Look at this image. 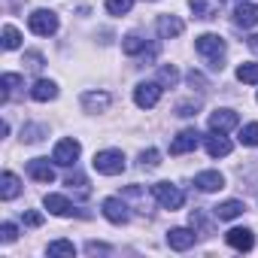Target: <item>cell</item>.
<instances>
[{
  "label": "cell",
  "mask_w": 258,
  "mask_h": 258,
  "mask_svg": "<svg viewBox=\"0 0 258 258\" xmlns=\"http://www.w3.org/2000/svg\"><path fill=\"white\" fill-rule=\"evenodd\" d=\"M191 228H198V231H201V237H207V234H210V222L204 219V213H201V210H195V213H191Z\"/></svg>",
  "instance_id": "33"
},
{
  "label": "cell",
  "mask_w": 258,
  "mask_h": 258,
  "mask_svg": "<svg viewBox=\"0 0 258 258\" xmlns=\"http://www.w3.org/2000/svg\"><path fill=\"white\" fill-rule=\"evenodd\" d=\"M25 64H28V70L37 73V70H43V55H40V52H28V55H25Z\"/></svg>",
  "instance_id": "35"
},
{
  "label": "cell",
  "mask_w": 258,
  "mask_h": 258,
  "mask_svg": "<svg viewBox=\"0 0 258 258\" xmlns=\"http://www.w3.org/2000/svg\"><path fill=\"white\" fill-rule=\"evenodd\" d=\"M161 82H140L137 88H134V103L140 106V109H152L158 100H161Z\"/></svg>",
  "instance_id": "5"
},
{
  "label": "cell",
  "mask_w": 258,
  "mask_h": 258,
  "mask_svg": "<svg viewBox=\"0 0 258 258\" xmlns=\"http://www.w3.org/2000/svg\"><path fill=\"white\" fill-rule=\"evenodd\" d=\"M134 7V0H106V13L109 16H127Z\"/></svg>",
  "instance_id": "27"
},
{
  "label": "cell",
  "mask_w": 258,
  "mask_h": 258,
  "mask_svg": "<svg viewBox=\"0 0 258 258\" xmlns=\"http://www.w3.org/2000/svg\"><path fill=\"white\" fill-rule=\"evenodd\" d=\"M31 97H34V100H40V103L55 100V97H58V85H55L52 79H37V82H34V88H31Z\"/></svg>",
  "instance_id": "19"
},
{
  "label": "cell",
  "mask_w": 258,
  "mask_h": 258,
  "mask_svg": "<svg viewBox=\"0 0 258 258\" xmlns=\"http://www.w3.org/2000/svg\"><path fill=\"white\" fill-rule=\"evenodd\" d=\"M0 85H4V94H0V100H4V103H10V100L19 94V88H22V76H19V73H4Z\"/></svg>",
  "instance_id": "23"
},
{
  "label": "cell",
  "mask_w": 258,
  "mask_h": 258,
  "mask_svg": "<svg viewBox=\"0 0 258 258\" xmlns=\"http://www.w3.org/2000/svg\"><path fill=\"white\" fill-rule=\"evenodd\" d=\"M240 143L243 146H258V121H249L240 127Z\"/></svg>",
  "instance_id": "26"
},
{
  "label": "cell",
  "mask_w": 258,
  "mask_h": 258,
  "mask_svg": "<svg viewBox=\"0 0 258 258\" xmlns=\"http://www.w3.org/2000/svg\"><path fill=\"white\" fill-rule=\"evenodd\" d=\"M109 103H112V97L106 91H85L82 94V106L88 112H103V109H109Z\"/></svg>",
  "instance_id": "18"
},
{
  "label": "cell",
  "mask_w": 258,
  "mask_h": 258,
  "mask_svg": "<svg viewBox=\"0 0 258 258\" xmlns=\"http://www.w3.org/2000/svg\"><path fill=\"white\" fill-rule=\"evenodd\" d=\"M195 49H198V55L207 61L210 70H222V67H225V40H222L219 34H204V37H198V40H195Z\"/></svg>",
  "instance_id": "1"
},
{
  "label": "cell",
  "mask_w": 258,
  "mask_h": 258,
  "mask_svg": "<svg viewBox=\"0 0 258 258\" xmlns=\"http://www.w3.org/2000/svg\"><path fill=\"white\" fill-rule=\"evenodd\" d=\"M188 7L195 13V19H216L219 10H222V0H188Z\"/></svg>",
  "instance_id": "17"
},
{
  "label": "cell",
  "mask_w": 258,
  "mask_h": 258,
  "mask_svg": "<svg viewBox=\"0 0 258 258\" xmlns=\"http://www.w3.org/2000/svg\"><path fill=\"white\" fill-rule=\"evenodd\" d=\"M243 201H222L219 207H213V216L216 219H222V222H228V219H237V216H243Z\"/></svg>",
  "instance_id": "20"
},
{
  "label": "cell",
  "mask_w": 258,
  "mask_h": 258,
  "mask_svg": "<svg viewBox=\"0 0 258 258\" xmlns=\"http://www.w3.org/2000/svg\"><path fill=\"white\" fill-rule=\"evenodd\" d=\"M198 112V100L195 103H179L176 106V115H182V118H188V115H195Z\"/></svg>",
  "instance_id": "38"
},
{
  "label": "cell",
  "mask_w": 258,
  "mask_h": 258,
  "mask_svg": "<svg viewBox=\"0 0 258 258\" xmlns=\"http://www.w3.org/2000/svg\"><path fill=\"white\" fill-rule=\"evenodd\" d=\"M28 28L37 34V37H52L58 31V16L52 10H34L28 16Z\"/></svg>",
  "instance_id": "3"
},
{
  "label": "cell",
  "mask_w": 258,
  "mask_h": 258,
  "mask_svg": "<svg viewBox=\"0 0 258 258\" xmlns=\"http://www.w3.org/2000/svg\"><path fill=\"white\" fill-rule=\"evenodd\" d=\"M225 240H228V246L237 249V252H249V249L255 246V234H252L249 228H231V231L225 234Z\"/></svg>",
  "instance_id": "11"
},
{
  "label": "cell",
  "mask_w": 258,
  "mask_h": 258,
  "mask_svg": "<svg viewBox=\"0 0 258 258\" xmlns=\"http://www.w3.org/2000/svg\"><path fill=\"white\" fill-rule=\"evenodd\" d=\"M155 28H158V37H161V40H176V37L185 31L182 19H176V16H161Z\"/></svg>",
  "instance_id": "14"
},
{
  "label": "cell",
  "mask_w": 258,
  "mask_h": 258,
  "mask_svg": "<svg viewBox=\"0 0 258 258\" xmlns=\"http://www.w3.org/2000/svg\"><path fill=\"white\" fill-rule=\"evenodd\" d=\"M103 216H106V222H112V225H124L127 219H131L127 204H124L121 198H106V201H103Z\"/></svg>",
  "instance_id": "9"
},
{
  "label": "cell",
  "mask_w": 258,
  "mask_h": 258,
  "mask_svg": "<svg viewBox=\"0 0 258 258\" xmlns=\"http://www.w3.org/2000/svg\"><path fill=\"white\" fill-rule=\"evenodd\" d=\"M234 25H237V28H255V25H258V4H249V0L237 4V10H234Z\"/></svg>",
  "instance_id": "12"
},
{
  "label": "cell",
  "mask_w": 258,
  "mask_h": 258,
  "mask_svg": "<svg viewBox=\"0 0 258 258\" xmlns=\"http://www.w3.org/2000/svg\"><path fill=\"white\" fill-rule=\"evenodd\" d=\"M19 43H22V34L13 25H4V49H19Z\"/></svg>",
  "instance_id": "29"
},
{
  "label": "cell",
  "mask_w": 258,
  "mask_h": 258,
  "mask_svg": "<svg viewBox=\"0 0 258 258\" xmlns=\"http://www.w3.org/2000/svg\"><path fill=\"white\" fill-rule=\"evenodd\" d=\"M43 204H46V210L55 213V216H70V213H73V204H70L64 195H46Z\"/></svg>",
  "instance_id": "22"
},
{
  "label": "cell",
  "mask_w": 258,
  "mask_h": 258,
  "mask_svg": "<svg viewBox=\"0 0 258 258\" xmlns=\"http://www.w3.org/2000/svg\"><path fill=\"white\" fill-rule=\"evenodd\" d=\"M16 237H19L16 225H13V222H4V228H0V240H4V243H13Z\"/></svg>",
  "instance_id": "36"
},
{
  "label": "cell",
  "mask_w": 258,
  "mask_h": 258,
  "mask_svg": "<svg viewBox=\"0 0 258 258\" xmlns=\"http://www.w3.org/2000/svg\"><path fill=\"white\" fill-rule=\"evenodd\" d=\"M158 79H161V85H170V88H173V85H176V79H179V73H176V67H173V64H170V67L164 64V67L158 70Z\"/></svg>",
  "instance_id": "31"
},
{
  "label": "cell",
  "mask_w": 258,
  "mask_h": 258,
  "mask_svg": "<svg viewBox=\"0 0 258 258\" xmlns=\"http://www.w3.org/2000/svg\"><path fill=\"white\" fill-rule=\"evenodd\" d=\"M22 219H25V225H28V228H40V225H43V216H40L37 210H28Z\"/></svg>",
  "instance_id": "37"
},
{
  "label": "cell",
  "mask_w": 258,
  "mask_h": 258,
  "mask_svg": "<svg viewBox=\"0 0 258 258\" xmlns=\"http://www.w3.org/2000/svg\"><path fill=\"white\" fill-rule=\"evenodd\" d=\"M195 240H198V234H195V231H188V228H170V231H167V246H170V249H176V252L191 249V246H195Z\"/></svg>",
  "instance_id": "10"
},
{
  "label": "cell",
  "mask_w": 258,
  "mask_h": 258,
  "mask_svg": "<svg viewBox=\"0 0 258 258\" xmlns=\"http://www.w3.org/2000/svg\"><path fill=\"white\" fill-rule=\"evenodd\" d=\"M195 185L201 188V191H219V188H225V176L219 173V170H204V173H198L195 176Z\"/></svg>",
  "instance_id": "16"
},
{
  "label": "cell",
  "mask_w": 258,
  "mask_h": 258,
  "mask_svg": "<svg viewBox=\"0 0 258 258\" xmlns=\"http://www.w3.org/2000/svg\"><path fill=\"white\" fill-rule=\"evenodd\" d=\"M237 124H240V115L234 109H216V112H210V131H216V134H228L231 127H237Z\"/></svg>",
  "instance_id": "8"
},
{
  "label": "cell",
  "mask_w": 258,
  "mask_h": 258,
  "mask_svg": "<svg viewBox=\"0 0 258 258\" xmlns=\"http://www.w3.org/2000/svg\"><path fill=\"white\" fill-rule=\"evenodd\" d=\"M237 79L246 82V85H258V64L255 61H246L237 67Z\"/></svg>",
  "instance_id": "25"
},
{
  "label": "cell",
  "mask_w": 258,
  "mask_h": 258,
  "mask_svg": "<svg viewBox=\"0 0 258 258\" xmlns=\"http://www.w3.org/2000/svg\"><path fill=\"white\" fill-rule=\"evenodd\" d=\"M85 252H88V255H97V252H100V255H106V252H109V246H106V243H94V240H91V243L85 246Z\"/></svg>",
  "instance_id": "39"
},
{
  "label": "cell",
  "mask_w": 258,
  "mask_h": 258,
  "mask_svg": "<svg viewBox=\"0 0 258 258\" xmlns=\"http://www.w3.org/2000/svg\"><path fill=\"white\" fill-rule=\"evenodd\" d=\"M158 164H161V155H158L155 149H149V152L140 155V167H143V170H155Z\"/></svg>",
  "instance_id": "32"
},
{
  "label": "cell",
  "mask_w": 258,
  "mask_h": 258,
  "mask_svg": "<svg viewBox=\"0 0 258 258\" xmlns=\"http://www.w3.org/2000/svg\"><path fill=\"white\" fill-rule=\"evenodd\" d=\"M91 164H94V170L103 173V176H118V173L124 170V155H121L118 149H103V152L94 155Z\"/></svg>",
  "instance_id": "2"
},
{
  "label": "cell",
  "mask_w": 258,
  "mask_h": 258,
  "mask_svg": "<svg viewBox=\"0 0 258 258\" xmlns=\"http://www.w3.org/2000/svg\"><path fill=\"white\" fill-rule=\"evenodd\" d=\"M40 134H46V127L43 124H31V127H25V131H22V140L25 143H40L43 140Z\"/></svg>",
  "instance_id": "30"
},
{
  "label": "cell",
  "mask_w": 258,
  "mask_h": 258,
  "mask_svg": "<svg viewBox=\"0 0 258 258\" xmlns=\"http://www.w3.org/2000/svg\"><path fill=\"white\" fill-rule=\"evenodd\" d=\"M49 255H76V246L70 243V240H55V243H49V249H46Z\"/></svg>",
  "instance_id": "28"
},
{
  "label": "cell",
  "mask_w": 258,
  "mask_h": 258,
  "mask_svg": "<svg viewBox=\"0 0 258 258\" xmlns=\"http://www.w3.org/2000/svg\"><path fill=\"white\" fill-rule=\"evenodd\" d=\"M188 85H191V88H195V85H198V88H204V76L191 70V73H188Z\"/></svg>",
  "instance_id": "40"
},
{
  "label": "cell",
  "mask_w": 258,
  "mask_h": 258,
  "mask_svg": "<svg viewBox=\"0 0 258 258\" xmlns=\"http://www.w3.org/2000/svg\"><path fill=\"white\" fill-rule=\"evenodd\" d=\"M79 152H82V146H79L73 137H67V140H58V146H55V152H52V161L61 164V167H73L76 158H79Z\"/></svg>",
  "instance_id": "6"
},
{
  "label": "cell",
  "mask_w": 258,
  "mask_h": 258,
  "mask_svg": "<svg viewBox=\"0 0 258 258\" xmlns=\"http://www.w3.org/2000/svg\"><path fill=\"white\" fill-rule=\"evenodd\" d=\"M152 195H155V201H158L164 210H170V213L185 204V195H182L176 185H170V182H155V185H152Z\"/></svg>",
  "instance_id": "4"
},
{
  "label": "cell",
  "mask_w": 258,
  "mask_h": 258,
  "mask_svg": "<svg viewBox=\"0 0 258 258\" xmlns=\"http://www.w3.org/2000/svg\"><path fill=\"white\" fill-rule=\"evenodd\" d=\"M67 185H70V188H79L82 195H88V182H85L82 173H70V176H67Z\"/></svg>",
  "instance_id": "34"
},
{
  "label": "cell",
  "mask_w": 258,
  "mask_h": 258,
  "mask_svg": "<svg viewBox=\"0 0 258 258\" xmlns=\"http://www.w3.org/2000/svg\"><path fill=\"white\" fill-rule=\"evenodd\" d=\"M198 143H201V134L195 131V127H185V131H179L170 140V155H185V152L198 149Z\"/></svg>",
  "instance_id": "7"
},
{
  "label": "cell",
  "mask_w": 258,
  "mask_h": 258,
  "mask_svg": "<svg viewBox=\"0 0 258 258\" xmlns=\"http://www.w3.org/2000/svg\"><path fill=\"white\" fill-rule=\"evenodd\" d=\"M28 176L49 185V182L55 179V170H52V164H49L46 158H31V161H28Z\"/></svg>",
  "instance_id": "15"
},
{
  "label": "cell",
  "mask_w": 258,
  "mask_h": 258,
  "mask_svg": "<svg viewBox=\"0 0 258 258\" xmlns=\"http://www.w3.org/2000/svg\"><path fill=\"white\" fill-rule=\"evenodd\" d=\"M19 191H22V182H19V176L7 170L4 176H0V198H4V201H13V198H19Z\"/></svg>",
  "instance_id": "21"
},
{
  "label": "cell",
  "mask_w": 258,
  "mask_h": 258,
  "mask_svg": "<svg viewBox=\"0 0 258 258\" xmlns=\"http://www.w3.org/2000/svg\"><path fill=\"white\" fill-rule=\"evenodd\" d=\"M121 52H124V55H140V52H146V40H143L140 34H127V37L121 40Z\"/></svg>",
  "instance_id": "24"
},
{
  "label": "cell",
  "mask_w": 258,
  "mask_h": 258,
  "mask_svg": "<svg viewBox=\"0 0 258 258\" xmlns=\"http://www.w3.org/2000/svg\"><path fill=\"white\" fill-rule=\"evenodd\" d=\"M204 146H207V155L210 158H225V155H231V140L225 137V134H210V137H204Z\"/></svg>",
  "instance_id": "13"
}]
</instances>
